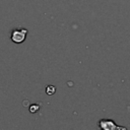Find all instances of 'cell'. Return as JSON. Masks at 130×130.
<instances>
[{
  "mask_svg": "<svg viewBox=\"0 0 130 130\" xmlns=\"http://www.w3.org/2000/svg\"><path fill=\"white\" fill-rule=\"evenodd\" d=\"M26 35H27L26 28H14L11 30L10 40L15 44H21L24 42Z\"/></svg>",
  "mask_w": 130,
  "mask_h": 130,
  "instance_id": "cell-1",
  "label": "cell"
},
{
  "mask_svg": "<svg viewBox=\"0 0 130 130\" xmlns=\"http://www.w3.org/2000/svg\"><path fill=\"white\" fill-rule=\"evenodd\" d=\"M39 109H40V106L37 105V104H34V105L29 106V112L30 113H36V112L39 111Z\"/></svg>",
  "mask_w": 130,
  "mask_h": 130,
  "instance_id": "cell-4",
  "label": "cell"
},
{
  "mask_svg": "<svg viewBox=\"0 0 130 130\" xmlns=\"http://www.w3.org/2000/svg\"><path fill=\"white\" fill-rule=\"evenodd\" d=\"M55 91H56V87H55L54 85H48V86L46 87V92H47V94H49V95L54 94Z\"/></svg>",
  "mask_w": 130,
  "mask_h": 130,
  "instance_id": "cell-3",
  "label": "cell"
},
{
  "mask_svg": "<svg viewBox=\"0 0 130 130\" xmlns=\"http://www.w3.org/2000/svg\"><path fill=\"white\" fill-rule=\"evenodd\" d=\"M99 126H100V128H102L104 130H114V129H116V125H115L114 121H112V120L103 119V120L100 121Z\"/></svg>",
  "mask_w": 130,
  "mask_h": 130,
  "instance_id": "cell-2",
  "label": "cell"
}]
</instances>
